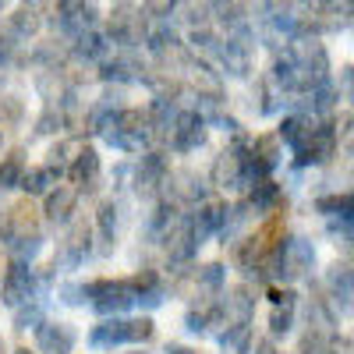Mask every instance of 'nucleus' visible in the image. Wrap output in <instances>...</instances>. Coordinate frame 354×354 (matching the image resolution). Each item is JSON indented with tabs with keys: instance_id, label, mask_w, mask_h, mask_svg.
<instances>
[{
	"instance_id": "36",
	"label": "nucleus",
	"mask_w": 354,
	"mask_h": 354,
	"mask_svg": "<svg viewBox=\"0 0 354 354\" xmlns=\"http://www.w3.org/2000/svg\"><path fill=\"white\" fill-rule=\"evenodd\" d=\"M315 209H319V213H326V216H340V220H351V192H344V195H326V198H319V202H315Z\"/></svg>"
},
{
	"instance_id": "27",
	"label": "nucleus",
	"mask_w": 354,
	"mask_h": 354,
	"mask_svg": "<svg viewBox=\"0 0 354 354\" xmlns=\"http://www.w3.org/2000/svg\"><path fill=\"white\" fill-rule=\"evenodd\" d=\"M312 128H315V117H308V113L298 110V113H287L283 121H280V135H277V138H283L290 149H298V145L308 138Z\"/></svg>"
},
{
	"instance_id": "35",
	"label": "nucleus",
	"mask_w": 354,
	"mask_h": 354,
	"mask_svg": "<svg viewBox=\"0 0 354 354\" xmlns=\"http://www.w3.org/2000/svg\"><path fill=\"white\" fill-rule=\"evenodd\" d=\"M223 280H227V270H223L220 262H209V266H202V270L195 273V283L205 294H220L223 290Z\"/></svg>"
},
{
	"instance_id": "10",
	"label": "nucleus",
	"mask_w": 354,
	"mask_h": 354,
	"mask_svg": "<svg viewBox=\"0 0 354 354\" xmlns=\"http://www.w3.org/2000/svg\"><path fill=\"white\" fill-rule=\"evenodd\" d=\"M280 138L277 135H259L248 142V185L270 181V174L280 167Z\"/></svg>"
},
{
	"instance_id": "12",
	"label": "nucleus",
	"mask_w": 354,
	"mask_h": 354,
	"mask_svg": "<svg viewBox=\"0 0 354 354\" xmlns=\"http://www.w3.org/2000/svg\"><path fill=\"white\" fill-rule=\"evenodd\" d=\"M88 252H93V227H88V223H75L64 234V241L57 245L53 270H57V266H64V270H78V266L88 259Z\"/></svg>"
},
{
	"instance_id": "14",
	"label": "nucleus",
	"mask_w": 354,
	"mask_h": 354,
	"mask_svg": "<svg viewBox=\"0 0 354 354\" xmlns=\"http://www.w3.org/2000/svg\"><path fill=\"white\" fill-rule=\"evenodd\" d=\"M39 283H36V273L28 270L25 262H11L8 266V277H4V305L8 308H21L25 301H32V298H39Z\"/></svg>"
},
{
	"instance_id": "20",
	"label": "nucleus",
	"mask_w": 354,
	"mask_h": 354,
	"mask_svg": "<svg viewBox=\"0 0 354 354\" xmlns=\"http://www.w3.org/2000/svg\"><path fill=\"white\" fill-rule=\"evenodd\" d=\"M163 181H167V160H163V153H145L138 170H135V192L149 198V195H156L163 188Z\"/></svg>"
},
{
	"instance_id": "21",
	"label": "nucleus",
	"mask_w": 354,
	"mask_h": 354,
	"mask_svg": "<svg viewBox=\"0 0 354 354\" xmlns=\"http://www.w3.org/2000/svg\"><path fill=\"white\" fill-rule=\"evenodd\" d=\"M68 177H71L75 192H93V188H96V181H100V153L85 145V149L71 160Z\"/></svg>"
},
{
	"instance_id": "41",
	"label": "nucleus",
	"mask_w": 354,
	"mask_h": 354,
	"mask_svg": "<svg viewBox=\"0 0 354 354\" xmlns=\"http://www.w3.org/2000/svg\"><path fill=\"white\" fill-rule=\"evenodd\" d=\"M326 354H351V337L333 333V337L326 340Z\"/></svg>"
},
{
	"instance_id": "7",
	"label": "nucleus",
	"mask_w": 354,
	"mask_h": 354,
	"mask_svg": "<svg viewBox=\"0 0 354 354\" xmlns=\"http://www.w3.org/2000/svg\"><path fill=\"white\" fill-rule=\"evenodd\" d=\"M213 185L234 192V188H248V138L238 135L234 138V145H227V149L216 156L213 163Z\"/></svg>"
},
{
	"instance_id": "37",
	"label": "nucleus",
	"mask_w": 354,
	"mask_h": 354,
	"mask_svg": "<svg viewBox=\"0 0 354 354\" xmlns=\"http://www.w3.org/2000/svg\"><path fill=\"white\" fill-rule=\"evenodd\" d=\"M43 322V298H32V301H25L15 315V326L18 330H28V326H39Z\"/></svg>"
},
{
	"instance_id": "5",
	"label": "nucleus",
	"mask_w": 354,
	"mask_h": 354,
	"mask_svg": "<svg viewBox=\"0 0 354 354\" xmlns=\"http://www.w3.org/2000/svg\"><path fill=\"white\" fill-rule=\"evenodd\" d=\"M213 57L220 61V68L230 75V78H245L252 71V61H255V50H252V28L241 25L227 32L223 39H216V50Z\"/></svg>"
},
{
	"instance_id": "32",
	"label": "nucleus",
	"mask_w": 354,
	"mask_h": 354,
	"mask_svg": "<svg viewBox=\"0 0 354 354\" xmlns=\"http://www.w3.org/2000/svg\"><path fill=\"white\" fill-rule=\"evenodd\" d=\"M21 174H25V160H21V153L15 149V153H8L4 160H0V192L18 188V185H21Z\"/></svg>"
},
{
	"instance_id": "17",
	"label": "nucleus",
	"mask_w": 354,
	"mask_h": 354,
	"mask_svg": "<svg viewBox=\"0 0 354 354\" xmlns=\"http://www.w3.org/2000/svg\"><path fill=\"white\" fill-rule=\"evenodd\" d=\"M270 301H273V315H270V333L273 337H287L294 330V308H298V294L290 287H270Z\"/></svg>"
},
{
	"instance_id": "31",
	"label": "nucleus",
	"mask_w": 354,
	"mask_h": 354,
	"mask_svg": "<svg viewBox=\"0 0 354 354\" xmlns=\"http://www.w3.org/2000/svg\"><path fill=\"white\" fill-rule=\"evenodd\" d=\"M50 185H57V170L36 167V170H25L21 174V185L18 188H25V195H43V192H50Z\"/></svg>"
},
{
	"instance_id": "18",
	"label": "nucleus",
	"mask_w": 354,
	"mask_h": 354,
	"mask_svg": "<svg viewBox=\"0 0 354 354\" xmlns=\"http://www.w3.org/2000/svg\"><path fill=\"white\" fill-rule=\"evenodd\" d=\"M167 202H188V205H202L205 198V185H202V177L195 170H177V174H167Z\"/></svg>"
},
{
	"instance_id": "2",
	"label": "nucleus",
	"mask_w": 354,
	"mask_h": 354,
	"mask_svg": "<svg viewBox=\"0 0 354 354\" xmlns=\"http://www.w3.org/2000/svg\"><path fill=\"white\" fill-rule=\"evenodd\" d=\"M287 57L294 64V78H298V96L312 93L315 85L330 82V57L319 36H298L287 43Z\"/></svg>"
},
{
	"instance_id": "25",
	"label": "nucleus",
	"mask_w": 354,
	"mask_h": 354,
	"mask_svg": "<svg viewBox=\"0 0 354 354\" xmlns=\"http://www.w3.org/2000/svg\"><path fill=\"white\" fill-rule=\"evenodd\" d=\"M142 64H138V57L128 50V53H113V57H106V61L100 64V78L103 82H135V78H142Z\"/></svg>"
},
{
	"instance_id": "22",
	"label": "nucleus",
	"mask_w": 354,
	"mask_h": 354,
	"mask_svg": "<svg viewBox=\"0 0 354 354\" xmlns=\"http://www.w3.org/2000/svg\"><path fill=\"white\" fill-rule=\"evenodd\" d=\"M216 305H220L223 322H230V326H234V322H248L252 312H255V298H252L248 287H230Z\"/></svg>"
},
{
	"instance_id": "39",
	"label": "nucleus",
	"mask_w": 354,
	"mask_h": 354,
	"mask_svg": "<svg viewBox=\"0 0 354 354\" xmlns=\"http://www.w3.org/2000/svg\"><path fill=\"white\" fill-rule=\"evenodd\" d=\"M64 124V106H46V113L39 117V135H50V131H61Z\"/></svg>"
},
{
	"instance_id": "40",
	"label": "nucleus",
	"mask_w": 354,
	"mask_h": 354,
	"mask_svg": "<svg viewBox=\"0 0 354 354\" xmlns=\"http://www.w3.org/2000/svg\"><path fill=\"white\" fill-rule=\"evenodd\" d=\"M61 298L68 305H85V283H64L61 287Z\"/></svg>"
},
{
	"instance_id": "29",
	"label": "nucleus",
	"mask_w": 354,
	"mask_h": 354,
	"mask_svg": "<svg viewBox=\"0 0 354 354\" xmlns=\"http://www.w3.org/2000/svg\"><path fill=\"white\" fill-rule=\"evenodd\" d=\"M220 347H223V354H248V347H252V326H248V322H234V326H227L220 333Z\"/></svg>"
},
{
	"instance_id": "3",
	"label": "nucleus",
	"mask_w": 354,
	"mask_h": 354,
	"mask_svg": "<svg viewBox=\"0 0 354 354\" xmlns=\"http://www.w3.org/2000/svg\"><path fill=\"white\" fill-rule=\"evenodd\" d=\"M103 138L113 145V149H121V153H145L156 142L153 128H149V113H145V110H131V106L117 110V117L106 124Z\"/></svg>"
},
{
	"instance_id": "46",
	"label": "nucleus",
	"mask_w": 354,
	"mask_h": 354,
	"mask_svg": "<svg viewBox=\"0 0 354 354\" xmlns=\"http://www.w3.org/2000/svg\"><path fill=\"white\" fill-rule=\"evenodd\" d=\"M0 354H4V344H0Z\"/></svg>"
},
{
	"instance_id": "16",
	"label": "nucleus",
	"mask_w": 354,
	"mask_h": 354,
	"mask_svg": "<svg viewBox=\"0 0 354 354\" xmlns=\"http://www.w3.org/2000/svg\"><path fill=\"white\" fill-rule=\"evenodd\" d=\"M75 330L68 322H57V319H43L36 326V347L43 354H71L75 351Z\"/></svg>"
},
{
	"instance_id": "28",
	"label": "nucleus",
	"mask_w": 354,
	"mask_h": 354,
	"mask_svg": "<svg viewBox=\"0 0 354 354\" xmlns=\"http://www.w3.org/2000/svg\"><path fill=\"white\" fill-rule=\"evenodd\" d=\"M110 50H113V43L106 39V32H85L82 39H75V57H85V61H106L110 57Z\"/></svg>"
},
{
	"instance_id": "38",
	"label": "nucleus",
	"mask_w": 354,
	"mask_h": 354,
	"mask_svg": "<svg viewBox=\"0 0 354 354\" xmlns=\"http://www.w3.org/2000/svg\"><path fill=\"white\" fill-rule=\"evenodd\" d=\"M0 121H4V124L21 121V100H18V96H11V93H0Z\"/></svg>"
},
{
	"instance_id": "1",
	"label": "nucleus",
	"mask_w": 354,
	"mask_h": 354,
	"mask_svg": "<svg viewBox=\"0 0 354 354\" xmlns=\"http://www.w3.org/2000/svg\"><path fill=\"white\" fill-rule=\"evenodd\" d=\"M0 245L15 255V262H25V266L39 255L43 234H39V216H36L32 205H28V198L15 202L4 213V220H0Z\"/></svg>"
},
{
	"instance_id": "13",
	"label": "nucleus",
	"mask_w": 354,
	"mask_h": 354,
	"mask_svg": "<svg viewBox=\"0 0 354 354\" xmlns=\"http://www.w3.org/2000/svg\"><path fill=\"white\" fill-rule=\"evenodd\" d=\"M106 39H110L113 46H124V50L138 46V43H142V8H135V4H121V8H113Z\"/></svg>"
},
{
	"instance_id": "11",
	"label": "nucleus",
	"mask_w": 354,
	"mask_h": 354,
	"mask_svg": "<svg viewBox=\"0 0 354 354\" xmlns=\"http://www.w3.org/2000/svg\"><path fill=\"white\" fill-rule=\"evenodd\" d=\"M170 149L174 153H195L205 145V121L195 110H177L174 124H170Z\"/></svg>"
},
{
	"instance_id": "44",
	"label": "nucleus",
	"mask_w": 354,
	"mask_h": 354,
	"mask_svg": "<svg viewBox=\"0 0 354 354\" xmlns=\"http://www.w3.org/2000/svg\"><path fill=\"white\" fill-rule=\"evenodd\" d=\"M255 354H277V351H273V344H259V347H255Z\"/></svg>"
},
{
	"instance_id": "43",
	"label": "nucleus",
	"mask_w": 354,
	"mask_h": 354,
	"mask_svg": "<svg viewBox=\"0 0 354 354\" xmlns=\"http://www.w3.org/2000/svg\"><path fill=\"white\" fill-rule=\"evenodd\" d=\"M163 354H195V351H188V347H177V344H170Z\"/></svg>"
},
{
	"instance_id": "45",
	"label": "nucleus",
	"mask_w": 354,
	"mask_h": 354,
	"mask_svg": "<svg viewBox=\"0 0 354 354\" xmlns=\"http://www.w3.org/2000/svg\"><path fill=\"white\" fill-rule=\"evenodd\" d=\"M15 354H32V351H25V347H21V351H15Z\"/></svg>"
},
{
	"instance_id": "30",
	"label": "nucleus",
	"mask_w": 354,
	"mask_h": 354,
	"mask_svg": "<svg viewBox=\"0 0 354 354\" xmlns=\"http://www.w3.org/2000/svg\"><path fill=\"white\" fill-rule=\"evenodd\" d=\"M277 202H280V185H277V181H259V185H252L248 205H252L255 213H270Z\"/></svg>"
},
{
	"instance_id": "6",
	"label": "nucleus",
	"mask_w": 354,
	"mask_h": 354,
	"mask_svg": "<svg viewBox=\"0 0 354 354\" xmlns=\"http://www.w3.org/2000/svg\"><path fill=\"white\" fill-rule=\"evenodd\" d=\"M85 301L100 315L117 319L128 308H135V287L131 280H96V283H85Z\"/></svg>"
},
{
	"instance_id": "42",
	"label": "nucleus",
	"mask_w": 354,
	"mask_h": 354,
	"mask_svg": "<svg viewBox=\"0 0 354 354\" xmlns=\"http://www.w3.org/2000/svg\"><path fill=\"white\" fill-rule=\"evenodd\" d=\"M11 50H15L11 36H8V32H0V64H8V61H11Z\"/></svg>"
},
{
	"instance_id": "34",
	"label": "nucleus",
	"mask_w": 354,
	"mask_h": 354,
	"mask_svg": "<svg viewBox=\"0 0 354 354\" xmlns=\"http://www.w3.org/2000/svg\"><path fill=\"white\" fill-rule=\"evenodd\" d=\"M117 117V103L110 100V96H103L93 110H88V117H85V131H96V135H103L106 131V124Z\"/></svg>"
},
{
	"instance_id": "33",
	"label": "nucleus",
	"mask_w": 354,
	"mask_h": 354,
	"mask_svg": "<svg viewBox=\"0 0 354 354\" xmlns=\"http://www.w3.org/2000/svg\"><path fill=\"white\" fill-rule=\"evenodd\" d=\"M96 223H100V252H110L113 248V238H117V202H103L100 213H96Z\"/></svg>"
},
{
	"instance_id": "8",
	"label": "nucleus",
	"mask_w": 354,
	"mask_h": 354,
	"mask_svg": "<svg viewBox=\"0 0 354 354\" xmlns=\"http://www.w3.org/2000/svg\"><path fill=\"white\" fill-rule=\"evenodd\" d=\"M53 21L68 39H82L85 32H93L100 21V8L96 4H82V0H64L53 8Z\"/></svg>"
},
{
	"instance_id": "9",
	"label": "nucleus",
	"mask_w": 354,
	"mask_h": 354,
	"mask_svg": "<svg viewBox=\"0 0 354 354\" xmlns=\"http://www.w3.org/2000/svg\"><path fill=\"white\" fill-rule=\"evenodd\" d=\"M337 153V128L330 121H315V128L308 131V138L294 149L298 156V167H315V163H326Z\"/></svg>"
},
{
	"instance_id": "26",
	"label": "nucleus",
	"mask_w": 354,
	"mask_h": 354,
	"mask_svg": "<svg viewBox=\"0 0 354 354\" xmlns=\"http://www.w3.org/2000/svg\"><path fill=\"white\" fill-rule=\"evenodd\" d=\"M326 283H330V298H333V305H337L340 312H351V266H347V262L330 266Z\"/></svg>"
},
{
	"instance_id": "15",
	"label": "nucleus",
	"mask_w": 354,
	"mask_h": 354,
	"mask_svg": "<svg viewBox=\"0 0 354 354\" xmlns=\"http://www.w3.org/2000/svg\"><path fill=\"white\" fill-rule=\"evenodd\" d=\"M163 245H167V259H170V262H177V266L192 262L195 252H198V241H195V234H192V220H188V216H177V220L170 223V230H167Z\"/></svg>"
},
{
	"instance_id": "24",
	"label": "nucleus",
	"mask_w": 354,
	"mask_h": 354,
	"mask_svg": "<svg viewBox=\"0 0 354 354\" xmlns=\"http://www.w3.org/2000/svg\"><path fill=\"white\" fill-rule=\"evenodd\" d=\"M39 25H43V8H39V4H21V8H15V15H11L8 36H11V43H15V39H18V43H28V39L39 32Z\"/></svg>"
},
{
	"instance_id": "23",
	"label": "nucleus",
	"mask_w": 354,
	"mask_h": 354,
	"mask_svg": "<svg viewBox=\"0 0 354 354\" xmlns=\"http://www.w3.org/2000/svg\"><path fill=\"white\" fill-rule=\"evenodd\" d=\"M75 205H78V192L71 185H57L53 192H46V220L57 223V227H64L75 213Z\"/></svg>"
},
{
	"instance_id": "19",
	"label": "nucleus",
	"mask_w": 354,
	"mask_h": 354,
	"mask_svg": "<svg viewBox=\"0 0 354 354\" xmlns=\"http://www.w3.org/2000/svg\"><path fill=\"white\" fill-rule=\"evenodd\" d=\"M227 205L223 202H202L198 209L188 216L192 220V234H195V241L202 245L205 238H213V234H220L223 230V223H227Z\"/></svg>"
},
{
	"instance_id": "4",
	"label": "nucleus",
	"mask_w": 354,
	"mask_h": 354,
	"mask_svg": "<svg viewBox=\"0 0 354 354\" xmlns=\"http://www.w3.org/2000/svg\"><path fill=\"white\" fill-rule=\"evenodd\" d=\"M156 333L153 319H103L93 326L88 344L93 347H117V344H145Z\"/></svg>"
}]
</instances>
